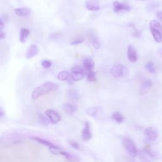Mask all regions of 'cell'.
<instances>
[{
	"mask_svg": "<svg viewBox=\"0 0 162 162\" xmlns=\"http://www.w3.org/2000/svg\"><path fill=\"white\" fill-rule=\"evenodd\" d=\"M58 89L59 86L55 83L51 82L46 83L43 85L38 87L33 91L32 93V98L33 99H36L43 95L48 94L50 93L55 92L58 91Z\"/></svg>",
	"mask_w": 162,
	"mask_h": 162,
	"instance_id": "6da1fadb",
	"label": "cell"
},
{
	"mask_svg": "<svg viewBox=\"0 0 162 162\" xmlns=\"http://www.w3.org/2000/svg\"><path fill=\"white\" fill-rule=\"evenodd\" d=\"M123 146L126 149L129 155L132 158H135L137 156L138 149L136 144L130 138H124L123 140Z\"/></svg>",
	"mask_w": 162,
	"mask_h": 162,
	"instance_id": "7a4b0ae2",
	"label": "cell"
},
{
	"mask_svg": "<svg viewBox=\"0 0 162 162\" xmlns=\"http://www.w3.org/2000/svg\"><path fill=\"white\" fill-rule=\"evenodd\" d=\"M111 73L115 77H125L128 75V68L122 65H116L111 69Z\"/></svg>",
	"mask_w": 162,
	"mask_h": 162,
	"instance_id": "3957f363",
	"label": "cell"
},
{
	"mask_svg": "<svg viewBox=\"0 0 162 162\" xmlns=\"http://www.w3.org/2000/svg\"><path fill=\"white\" fill-rule=\"evenodd\" d=\"M86 113L89 116L100 120L103 113V110L100 106H93L87 109Z\"/></svg>",
	"mask_w": 162,
	"mask_h": 162,
	"instance_id": "277c9868",
	"label": "cell"
},
{
	"mask_svg": "<svg viewBox=\"0 0 162 162\" xmlns=\"http://www.w3.org/2000/svg\"><path fill=\"white\" fill-rule=\"evenodd\" d=\"M71 78L74 81H79L84 77V70L80 67L76 66L72 68V73L70 75Z\"/></svg>",
	"mask_w": 162,
	"mask_h": 162,
	"instance_id": "5b68a950",
	"label": "cell"
},
{
	"mask_svg": "<svg viewBox=\"0 0 162 162\" xmlns=\"http://www.w3.org/2000/svg\"><path fill=\"white\" fill-rule=\"evenodd\" d=\"M45 114L52 124H57L62 119L60 115L58 112L51 109L47 110L45 112Z\"/></svg>",
	"mask_w": 162,
	"mask_h": 162,
	"instance_id": "8992f818",
	"label": "cell"
},
{
	"mask_svg": "<svg viewBox=\"0 0 162 162\" xmlns=\"http://www.w3.org/2000/svg\"><path fill=\"white\" fill-rule=\"evenodd\" d=\"M127 57L130 62L134 63L138 60V55L136 49L132 45H129L127 49Z\"/></svg>",
	"mask_w": 162,
	"mask_h": 162,
	"instance_id": "52a82bcc",
	"label": "cell"
},
{
	"mask_svg": "<svg viewBox=\"0 0 162 162\" xmlns=\"http://www.w3.org/2000/svg\"><path fill=\"white\" fill-rule=\"evenodd\" d=\"M144 134L147 138L151 141H155L158 137V131L152 127L146 128L144 130Z\"/></svg>",
	"mask_w": 162,
	"mask_h": 162,
	"instance_id": "ba28073f",
	"label": "cell"
},
{
	"mask_svg": "<svg viewBox=\"0 0 162 162\" xmlns=\"http://www.w3.org/2000/svg\"><path fill=\"white\" fill-rule=\"evenodd\" d=\"M152 86H153V83L151 82V80H147L146 81H144V82L142 84V85L140 87L139 94L141 96L146 94L149 91L151 88H152Z\"/></svg>",
	"mask_w": 162,
	"mask_h": 162,
	"instance_id": "9c48e42d",
	"label": "cell"
},
{
	"mask_svg": "<svg viewBox=\"0 0 162 162\" xmlns=\"http://www.w3.org/2000/svg\"><path fill=\"white\" fill-rule=\"evenodd\" d=\"M86 7L89 11L96 12L99 10V3L98 0H87Z\"/></svg>",
	"mask_w": 162,
	"mask_h": 162,
	"instance_id": "30bf717a",
	"label": "cell"
},
{
	"mask_svg": "<svg viewBox=\"0 0 162 162\" xmlns=\"http://www.w3.org/2000/svg\"><path fill=\"white\" fill-rule=\"evenodd\" d=\"M92 138V134L90 130L89 124L88 122L85 123L84 128L82 132V139L84 141H88Z\"/></svg>",
	"mask_w": 162,
	"mask_h": 162,
	"instance_id": "8fae6325",
	"label": "cell"
},
{
	"mask_svg": "<svg viewBox=\"0 0 162 162\" xmlns=\"http://www.w3.org/2000/svg\"><path fill=\"white\" fill-rule=\"evenodd\" d=\"M39 53V48L36 44H32L28 49L25 54L27 58H32L36 56Z\"/></svg>",
	"mask_w": 162,
	"mask_h": 162,
	"instance_id": "7c38bea8",
	"label": "cell"
},
{
	"mask_svg": "<svg viewBox=\"0 0 162 162\" xmlns=\"http://www.w3.org/2000/svg\"><path fill=\"white\" fill-rule=\"evenodd\" d=\"M113 5H114V10L116 13H118L122 10L129 11L130 10V7L129 6L125 4H122L117 1L113 3Z\"/></svg>",
	"mask_w": 162,
	"mask_h": 162,
	"instance_id": "4fadbf2b",
	"label": "cell"
},
{
	"mask_svg": "<svg viewBox=\"0 0 162 162\" xmlns=\"http://www.w3.org/2000/svg\"><path fill=\"white\" fill-rule=\"evenodd\" d=\"M63 110L69 115H72L76 112L77 109V107L70 103H65L63 106Z\"/></svg>",
	"mask_w": 162,
	"mask_h": 162,
	"instance_id": "5bb4252c",
	"label": "cell"
},
{
	"mask_svg": "<svg viewBox=\"0 0 162 162\" xmlns=\"http://www.w3.org/2000/svg\"><path fill=\"white\" fill-rule=\"evenodd\" d=\"M31 10L28 8H20L15 9V13L19 17H27L31 14Z\"/></svg>",
	"mask_w": 162,
	"mask_h": 162,
	"instance_id": "9a60e30c",
	"label": "cell"
},
{
	"mask_svg": "<svg viewBox=\"0 0 162 162\" xmlns=\"http://www.w3.org/2000/svg\"><path fill=\"white\" fill-rule=\"evenodd\" d=\"M30 34V31L28 29L22 28L20 31V41L21 43H23L26 41L28 36Z\"/></svg>",
	"mask_w": 162,
	"mask_h": 162,
	"instance_id": "2e32d148",
	"label": "cell"
},
{
	"mask_svg": "<svg viewBox=\"0 0 162 162\" xmlns=\"http://www.w3.org/2000/svg\"><path fill=\"white\" fill-rule=\"evenodd\" d=\"M83 67L86 70L92 71L94 67V62L91 58H86L83 62Z\"/></svg>",
	"mask_w": 162,
	"mask_h": 162,
	"instance_id": "e0dca14e",
	"label": "cell"
},
{
	"mask_svg": "<svg viewBox=\"0 0 162 162\" xmlns=\"http://www.w3.org/2000/svg\"><path fill=\"white\" fill-rule=\"evenodd\" d=\"M149 27L150 29L154 30L162 33V27L158 21L156 20L151 21V22L149 23Z\"/></svg>",
	"mask_w": 162,
	"mask_h": 162,
	"instance_id": "ac0fdd59",
	"label": "cell"
},
{
	"mask_svg": "<svg viewBox=\"0 0 162 162\" xmlns=\"http://www.w3.org/2000/svg\"><path fill=\"white\" fill-rule=\"evenodd\" d=\"M32 139L37 141L38 143H41L44 146H46L47 147H48V148H53L55 146V145L53 144L51 142L46 140V139H42V138H38V137H33L32 138Z\"/></svg>",
	"mask_w": 162,
	"mask_h": 162,
	"instance_id": "d6986e66",
	"label": "cell"
},
{
	"mask_svg": "<svg viewBox=\"0 0 162 162\" xmlns=\"http://www.w3.org/2000/svg\"><path fill=\"white\" fill-rule=\"evenodd\" d=\"M61 154L64 156L65 158L70 162H76V161H78L79 160L77 156H76L73 154H72L69 152H67V151H62Z\"/></svg>",
	"mask_w": 162,
	"mask_h": 162,
	"instance_id": "ffe728a7",
	"label": "cell"
},
{
	"mask_svg": "<svg viewBox=\"0 0 162 162\" xmlns=\"http://www.w3.org/2000/svg\"><path fill=\"white\" fill-rule=\"evenodd\" d=\"M67 95H68V97L71 100H73V101H77L80 98L79 93L77 90H75V89L68 90L67 92Z\"/></svg>",
	"mask_w": 162,
	"mask_h": 162,
	"instance_id": "44dd1931",
	"label": "cell"
},
{
	"mask_svg": "<svg viewBox=\"0 0 162 162\" xmlns=\"http://www.w3.org/2000/svg\"><path fill=\"white\" fill-rule=\"evenodd\" d=\"M91 43H92V44H93V46L98 49H99L100 47H101V42L99 39V38L95 36V35H93L91 36Z\"/></svg>",
	"mask_w": 162,
	"mask_h": 162,
	"instance_id": "7402d4cb",
	"label": "cell"
},
{
	"mask_svg": "<svg viewBox=\"0 0 162 162\" xmlns=\"http://www.w3.org/2000/svg\"><path fill=\"white\" fill-rule=\"evenodd\" d=\"M151 33L156 43H161L162 42V34L158 31L150 29Z\"/></svg>",
	"mask_w": 162,
	"mask_h": 162,
	"instance_id": "603a6c76",
	"label": "cell"
},
{
	"mask_svg": "<svg viewBox=\"0 0 162 162\" xmlns=\"http://www.w3.org/2000/svg\"><path fill=\"white\" fill-rule=\"evenodd\" d=\"M70 75H69V73L67 71H62L60 72H59V73L58 74V78L60 80L62 81H65L68 79Z\"/></svg>",
	"mask_w": 162,
	"mask_h": 162,
	"instance_id": "cb8c5ba5",
	"label": "cell"
},
{
	"mask_svg": "<svg viewBox=\"0 0 162 162\" xmlns=\"http://www.w3.org/2000/svg\"><path fill=\"white\" fill-rule=\"evenodd\" d=\"M112 119L117 123H122L124 121V116L119 112H115L112 115Z\"/></svg>",
	"mask_w": 162,
	"mask_h": 162,
	"instance_id": "d4e9b609",
	"label": "cell"
},
{
	"mask_svg": "<svg viewBox=\"0 0 162 162\" xmlns=\"http://www.w3.org/2000/svg\"><path fill=\"white\" fill-rule=\"evenodd\" d=\"M146 69L151 73H154L156 72V69L154 68V64L153 62H148L146 65Z\"/></svg>",
	"mask_w": 162,
	"mask_h": 162,
	"instance_id": "484cf974",
	"label": "cell"
},
{
	"mask_svg": "<svg viewBox=\"0 0 162 162\" xmlns=\"http://www.w3.org/2000/svg\"><path fill=\"white\" fill-rule=\"evenodd\" d=\"M87 80L89 82H94L96 80V72L94 71H89L88 73L87 76Z\"/></svg>",
	"mask_w": 162,
	"mask_h": 162,
	"instance_id": "4316f807",
	"label": "cell"
},
{
	"mask_svg": "<svg viewBox=\"0 0 162 162\" xmlns=\"http://www.w3.org/2000/svg\"><path fill=\"white\" fill-rule=\"evenodd\" d=\"M39 119L41 122L44 125H48L51 123V122L49 121L48 118L47 117L44 116L42 114H39Z\"/></svg>",
	"mask_w": 162,
	"mask_h": 162,
	"instance_id": "83f0119b",
	"label": "cell"
},
{
	"mask_svg": "<svg viewBox=\"0 0 162 162\" xmlns=\"http://www.w3.org/2000/svg\"><path fill=\"white\" fill-rule=\"evenodd\" d=\"M41 65L44 68H49L51 67V62L48 60H43L41 62Z\"/></svg>",
	"mask_w": 162,
	"mask_h": 162,
	"instance_id": "f1b7e54d",
	"label": "cell"
},
{
	"mask_svg": "<svg viewBox=\"0 0 162 162\" xmlns=\"http://www.w3.org/2000/svg\"><path fill=\"white\" fill-rule=\"evenodd\" d=\"M84 41V38H77L75 39V40H73V41H72L70 43V44L71 45H78L79 44H81L83 41Z\"/></svg>",
	"mask_w": 162,
	"mask_h": 162,
	"instance_id": "f546056e",
	"label": "cell"
},
{
	"mask_svg": "<svg viewBox=\"0 0 162 162\" xmlns=\"http://www.w3.org/2000/svg\"><path fill=\"white\" fill-rule=\"evenodd\" d=\"M158 7V5L156 4H153V3H151L150 4L148 7V9L149 11H151L154 9H155L156 7Z\"/></svg>",
	"mask_w": 162,
	"mask_h": 162,
	"instance_id": "4dcf8cb0",
	"label": "cell"
},
{
	"mask_svg": "<svg viewBox=\"0 0 162 162\" xmlns=\"http://www.w3.org/2000/svg\"><path fill=\"white\" fill-rule=\"evenodd\" d=\"M71 146L76 149H79V145L78 144V143H77L76 142H70V143Z\"/></svg>",
	"mask_w": 162,
	"mask_h": 162,
	"instance_id": "1f68e13d",
	"label": "cell"
},
{
	"mask_svg": "<svg viewBox=\"0 0 162 162\" xmlns=\"http://www.w3.org/2000/svg\"><path fill=\"white\" fill-rule=\"evenodd\" d=\"M5 37H6L5 33L2 31H0V40L4 39L5 38Z\"/></svg>",
	"mask_w": 162,
	"mask_h": 162,
	"instance_id": "d6a6232c",
	"label": "cell"
},
{
	"mask_svg": "<svg viewBox=\"0 0 162 162\" xmlns=\"http://www.w3.org/2000/svg\"><path fill=\"white\" fill-rule=\"evenodd\" d=\"M4 27H5V23L2 20V19L1 18V17H0V31H2L3 29L4 28Z\"/></svg>",
	"mask_w": 162,
	"mask_h": 162,
	"instance_id": "836d02e7",
	"label": "cell"
},
{
	"mask_svg": "<svg viewBox=\"0 0 162 162\" xmlns=\"http://www.w3.org/2000/svg\"><path fill=\"white\" fill-rule=\"evenodd\" d=\"M157 17L161 20V22H162V12H158L156 14Z\"/></svg>",
	"mask_w": 162,
	"mask_h": 162,
	"instance_id": "e575fe53",
	"label": "cell"
},
{
	"mask_svg": "<svg viewBox=\"0 0 162 162\" xmlns=\"http://www.w3.org/2000/svg\"><path fill=\"white\" fill-rule=\"evenodd\" d=\"M5 115V112H4V111L1 109V108H0V117H3Z\"/></svg>",
	"mask_w": 162,
	"mask_h": 162,
	"instance_id": "d590c367",
	"label": "cell"
},
{
	"mask_svg": "<svg viewBox=\"0 0 162 162\" xmlns=\"http://www.w3.org/2000/svg\"><path fill=\"white\" fill-rule=\"evenodd\" d=\"M138 1H146V0H138Z\"/></svg>",
	"mask_w": 162,
	"mask_h": 162,
	"instance_id": "8d00e7d4",
	"label": "cell"
}]
</instances>
